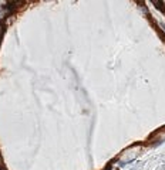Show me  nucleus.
I'll return each instance as SVG.
<instances>
[{
  "mask_svg": "<svg viewBox=\"0 0 165 170\" xmlns=\"http://www.w3.org/2000/svg\"><path fill=\"white\" fill-rule=\"evenodd\" d=\"M3 31H4V26H3V23H0V37L3 35Z\"/></svg>",
  "mask_w": 165,
  "mask_h": 170,
  "instance_id": "nucleus-1",
  "label": "nucleus"
},
{
  "mask_svg": "<svg viewBox=\"0 0 165 170\" xmlns=\"http://www.w3.org/2000/svg\"><path fill=\"white\" fill-rule=\"evenodd\" d=\"M3 165V160H1V156H0V166Z\"/></svg>",
  "mask_w": 165,
  "mask_h": 170,
  "instance_id": "nucleus-2",
  "label": "nucleus"
}]
</instances>
